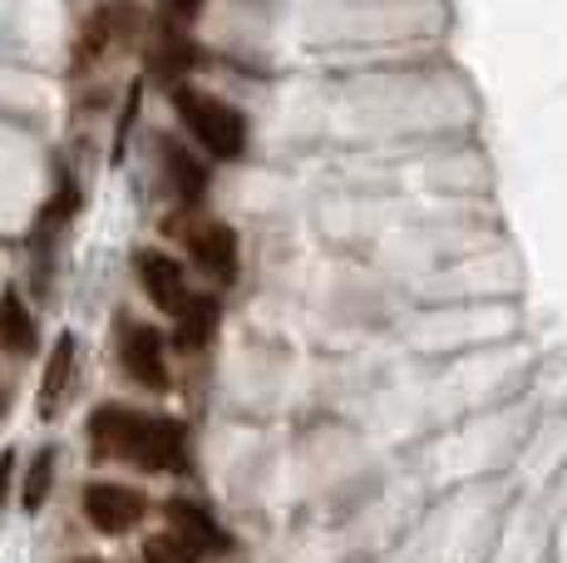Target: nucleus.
<instances>
[{
  "label": "nucleus",
  "mask_w": 567,
  "mask_h": 563,
  "mask_svg": "<svg viewBox=\"0 0 567 563\" xmlns=\"http://www.w3.org/2000/svg\"><path fill=\"white\" fill-rule=\"evenodd\" d=\"M173 110H178V119L188 124V134L198 139L213 158H237L247 149V119L227 100H217V94L178 84V90H173Z\"/></svg>",
  "instance_id": "1"
},
{
  "label": "nucleus",
  "mask_w": 567,
  "mask_h": 563,
  "mask_svg": "<svg viewBox=\"0 0 567 563\" xmlns=\"http://www.w3.org/2000/svg\"><path fill=\"white\" fill-rule=\"evenodd\" d=\"M148 420L144 410L134 406H118V400H109L90 416V450L94 460H128L138 464L144 460V440H148Z\"/></svg>",
  "instance_id": "2"
},
{
  "label": "nucleus",
  "mask_w": 567,
  "mask_h": 563,
  "mask_svg": "<svg viewBox=\"0 0 567 563\" xmlns=\"http://www.w3.org/2000/svg\"><path fill=\"white\" fill-rule=\"evenodd\" d=\"M118 366L128 381L148 386V391H168V361H163V337L144 321H124L118 327Z\"/></svg>",
  "instance_id": "3"
},
{
  "label": "nucleus",
  "mask_w": 567,
  "mask_h": 563,
  "mask_svg": "<svg viewBox=\"0 0 567 563\" xmlns=\"http://www.w3.org/2000/svg\"><path fill=\"white\" fill-rule=\"evenodd\" d=\"M144 514H148L144 494L128 490V484H90V490H84V519H90L100 534H128Z\"/></svg>",
  "instance_id": "4"
},
{
  "label": "nucleus",
  "mask_w": 567,
  "mask_h": 563,
  "mask_svg": "<svg viewBox=\"0 0 567 563\" xmlns=\"http://www.w3.org/2000/svg\"><path fill=\"white\" fill-rule=\"evenodd\" d=\"M134 267H138V287L154 297L158 311H173V317H178V311L188 307V277H183V263H178V257L144 247V253L134 257Z\"/></svg>",
  "instance_id": "5"
},
{
  "label": "nucleus",
  "mask_w": 567,
  "mask_h": 563,
  "mask_svg": "<svg viewBox=\"0 0 567 563\" xmlns=\"http://www.w3.org/2000/svg\"><path fill=\"white\" fill-rule=\"evenodd\" d=\"M183 237H188L193 263H198L213 282H233L237 277V233L227 223H198V227H188Z\"/></svg>",
  "instance_id": "6"
},
{
  "label": "nucleus",
  "mask_w": 567,
  "mask_h": 563,
  "mask_svg": "<svg viewBox=\"0 0 567 563\" xmlns=\"http://www.w3.org/2000/svg\"><path fill=\"white\" fill-rule=\"evenodd\" d=\"M138 470H154V474L188 470V436H183L178 420H168V416L148 420V440H144V460H138Z\"/></svg>",
  "instance_id": "7"
},
{
  "label": "nucleus",
  "mask_w": 567,
  "mask_h": 563,
  "mask_svg": "<svg viewBox=\"0 0 567 563\" xmlns=\"http://www.w3.org/2000/svg\"><path fill=\"white\" fill-rule=\"evenodd\" d=\"M168 529L188 539L198 554H227V544H233V539L217 529V519L207 514V509L188 504V500H168Z\"/></svg>",
  "instance_id": "8"
},
{
  "label": "nucleus",
  "mask_w": 567,
  "mask_h": 563,
  "mask_svg": "<svg viewBox=\"0 0 567 563\" xmlns=\"http://www.w3.org/2000/svg\"><path fill=\"white\" fill-rule=\"evenodd\" d=\"M74 356H80V346L74 337H60V346L50 351V366H45V386H40V416H54L60 410V400L74 391Z\"/></svg>",
  "instance_id": "9"
},
{
  "label": "nucleus",
  "mask_w": 567,
  "mask_h": 563,
  "mask_svg": "<svg viewBox=\"0 0 567 563\" xmlns=\"http://www.w3.org/2000/svg\"><path fill=\"white\" fill-rule=\"evenodd\" d=\"M217 317H223L217 297H188V307L178 311V331H173L178 351H203V346L213 341V331H217Z\"/></svg>",
  "instance_id": "10"
},
{
  "label": "nucleus",
  "mask_w": 567,
  "mask_h": 563,
  "mask_svg": "<svg viewBox=\"0 0 567 563\" xmlns=\"http://www.w3.org/2000/svg\"><path fill=\"white\" fill-rule=\"evenodd\" d=\"M0 346H6L10 356H25L30 346H35V317H30V307L20 301L16 287L0 297Z\"/></svg>",
  "instance_id": "11"
},
{
  "label": "nucleus",
  "mask_w": 567,
  "mask_h": 563,
  "mask_svg": "<svg viewBox=\"0 0 567 563\" xmlns=\"http://www.w3.org/2000/svg\"><path fill=\"white\" fill-rule=\"evenodd\" d=\"M158 149H163V164H168V173H173V188H178V198H203L207 168L183 144H173V139H163Z\"/></svg>",
  "instance_id": "12"
},
{
  "label": "nucleus",
  "mask_w": 567,
  "mask_h": 563,
  "mask_svg": "<svg viewBox=\"0 0 567 563\" xmlns=\"http://www.w3.org/2000/svg\"><path fill=\"white\" fill-rule=\"evenodd\" d=\"M114 16H118V10L100 6L90 20H84V35H80V45H74V70H90V64L109 50V40H114V30H118Z\"/></svg>",
  "instance_id": "13"
},
{
  "label": "nucleus",
  "mask_w": 567,
  "mask_h": 563,
  "mask_svg": "<svg viewBox=\"0 0 567 563\" xmlns=\"http://www.w3.org/2000/svg\"><path fill=\"white\" fill-rule=\"evenodd\" d=\"M50 484H54V450L45 446L30 454V470H25V480H20V504L35 514V509L50 500Z\"/></svg>",
  "instance_id": "14"
},
{
  "label": "nucleus",
  "mask_w": 567,
  "mask_h": 563,
  "mask_svg": "<svg viewBox=\"0 0 567 563\" xmlns=\"http://www.w3.org/2000/svg\"><path fill=\"white\" fill-rule=\"evenodd\" d=\"M74 203H80V188H74L70 178L54 188V198L45 203V213H40V223H35V243H50L54 233H60L64 223H70V213H74Z\"/></svg>",
  "instance_id": "15"
},
{
  "label": "nucleus",
  "mask_w": 567,
  "mask_h": 563,
  "mask_svg": "<svg viewBox=\"0 0 567 563\" xmlns=\"http://www.w3.org/2000/svg\"><path fill=\"white\" fill-rule=\"evenodd\" d=\"M144 563H198V549L168 529V534H154L144 544Z\"/></svg>",
  "instance_id": "16"
},
{
  "label": "nucleus",
  "mask_w": 567,
  "mask_h": 563,
  "mask_svg": "<svg viewBox=\"0 0 567 563\" xmlns=\"http://www.w3.org/2000/svg\"><path fill=\"white\" fill-rule=\"evenodd\" d=\"M158 74H163V80H168V74L173 70H183V64H193V45H188V40H178V35H173V40H163V50H158Z\"/></svg>",
  "instance_id": "17"
},
{
  "label": "nucleus",
  "mask_w": 567,
  "mask_h": 563,
  "mask_svg": "<svg viewBox=\"0 0 567 563\" xmlns=\"http://www.w3.org/2000/svg\"><path fill=\"white\" fill-rule=\"evenodd\" d=\"M10 470H16V460H10V454H0V500H6V484H10Z\"/></svg>",
  "instance_id": "18"
},
{
  "label": "nucleus",
  "mask_w": 567,
  "mask_h": 563,
  "mask_svg": "<svg viewBox=\"0 0 567 563\" xmlns=\"http://www.w3.org/2000/svg\"><path fill=\"white\" fill-rule=\"evenodd\" d=\"M193 6H198V0H168V10H173V16H188Z\"/></svg>",
  "instance_id": "19"
},
{
  "label": "nucleus",
  "mask_w": 567,
  "mask_h": 563,
  "mask_svg": "<svg viewBox=\"0 0 567 563\" xmlns=\"http://www.w3.org/2000/svg\"><path fill=\"white\" fill-rule=\"evenodd\" d=\"M80 563H100V559H80Z\"/></svg>",
  "instance_id": "20"
}]
</instances>
